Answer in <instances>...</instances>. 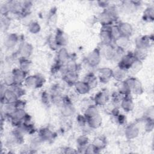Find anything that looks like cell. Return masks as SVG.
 <instances>
[{
	"instance_id": "obj_41",
	"label": "cell",
	"mask_w": 154,
	"mask_h": 154,
	"mask_svg": "<svg viewBox=\"0 0 154 154\" xmlns=\"http://www.w3.org/2000/svg\"><path fill=\"white\" fill-rule=\"evenodd\" d=\"M154 128V122L153 119H146V123L144 126V130L146 132H150Z\"/></svg>"
},
{
	"instance_id": "obj_23",
	"label": "cell",
	"mask_w": 154,
	"mask_h": 154,
	"mask_svg": "<svg viewBox=\"0 0 154 154\" xmlns=\"http://www.w3.org/2000/svg\"><path fill=\"white\" fill-rule=\"evenodd\" d=\"M19 42V37L16 33H11L8 34L4 39V45L8 49L13 48L16 46Z\"/></svg>"
},
{
	"instance_id": "obj_35",
	"label": "cell",
	"mask_w": 154,
	"mask_h": 154,
	"mask_svg": "<svg viewBox=\"0 0 154 154\" xmlns=\"http://www.w3.org/2000/svg\"><path fill=\"white\" fill-rule=\"evenodd\" d=\"M88 143H89V140L88 137L85 135L80 136L76 140V144L78 145V148L79 150L83 149L85 150L86 147L88 145Z\"/></svg>"
},
{
	"instance_id": "obj_44",
	"label": "cell",
	"mask_w": 154,
	"mask_h": 154,
	"mask_svg": "<svg viewBox=\"0 0 154 154\" xmlns=\"http://www.w3.org/2000/svg\"><path fill=\"white\" fill-rule=\"evenodd\" d=\"M77 120L78 123L81 126H84L87 124V119L84 115H78L77 117Z\"/></svg>"
},
{
	"instance_id": "obj_22",
	"label": "cell",
	"mask_w": 154,
	"mask_h": 154,
	"mask_svg": "<svg viewBox=\"0 0 154 154\" xmlns=\"http://www.w3.org/2000/svg\"><path fill=\"white\" fill-rule=\"evenodd\" d=\"M91 144L95 149L96 153H99L100 150L104 149L106 146L107 142L106 138L103 136H98L94 139Z\"/></svg>"
},
{
	"instance_id": "obj_30",
	"label": "cell",
	"mask_w": 154,
	"mask_h": 154,
	"mask_svg": "<svg viewBox=\"0 0 154 154\" xmlns=\"http://www.w3.org/2000/svg\"><path fill=\"white\" fill-rule=\"evenodd\" d=\"M98 78L93 73H89L85 75L83 81L87 83L91 89L95 88L97 85Z\"/></svg>"
},
{
	"instance_id": "obj_12",
	"label": "cell",
	"mask_w": 154,
	"mask_h": 154,
	"mask_svg": "<svg viewBox=\"0 0 154 154\" xmlns=\"http://www.w3.org/2000/svg\"><path fill=\"white\" fill-rule=\"evenodd\" d=\"M117 26L120 36L129 38L132 35L134 29L131 24H130L129 23L126 22H122L119 23V25H117Z\"/></svg>"
},
{
	"instance_id": "obj_25",
	"label": "cell",
	"mask_w": 154,
	"mask_h": 154,
	"mask_svg": "<svg viewBox=\"0 0 154 154\" xmlns=\"http://www.w3.org/2000/svg\"><path fill=\"white\" fill-rule=\"evenodd\" d=\"M127 73V70L118 67L116 69L113 70L112 78L117 82H122L128 78Z\"/></svg>"
},
{
	"instance_id": "obj_43",
	"label": "cell",
	"mask_w": 154,
	"mask_h": 154,
	"mask_svg": "<svg viewBox=\"0 0 154 154\" xmlns=\"http://www.w3.org/2000/svg\"><path fill=\"white\" fill-rule=\"evenodd\" d=\"M42 102L45 104H48L51 101H52V98L51 96L49 95L47 92H43L42 94Z\"/></svg>"
},
{
	"instance_id": "obj_1",
	"label": "cell",
	"mask_w": 154,
	"mask_h": 154,
	"mask_svg": "<svg viewBox=\"0 0 154 154\" xmlns=\"http://www.w3.org/2000/svg\"><path fill=\"white\" fill-rule=\"evenodd\" d=\"M119 18V13L117 8L114 6H109L104 9L98 16V20L102 26H112Z\"/></svg>"
},
{
	"instance_id": "obj_15",
	"label": "cell",
	"mask_w": 154,
	"mask_h": 154,
	"mask_svg": "<svg viewBox=\"0 0 154 154\" xmlns=\"http://www.w3.org/2000/svg\"><path fill=\"white\" fill-rule=\"evenodd\" d=\"M140 5L141 2L137 1H123L122 2V8L126 13L135 12Z\"/></svg>"
},
{
	"instance_id": "obj_37",
	"label": "cell",
	"mask_w": 154,
	"mask_h": 154,
	"mask_svg": "<svg viewBox=\"0 0 154 154\" xmlns=\"http://www.w3.org/2000/svg\"><path fill=\"white\" fill-rule=\"evenodd\" d=\"M125 96L123 95L122 94H121L119 91L112 93L111 95V99L112 104L114 106H117V105H120L122 99H123V97Z\"/></svg>"
},
{
	"instance_id": "obj_13",
	"label": "cell",
	"mask_w": 154,
	"mask_h": 154,
	"mask_svg": "<svg viewBox=\"0 0 154 154\" xmlns=\"http://www.w3.org/2000/svg\"><path fill=\"white\" fill-rule=\"evenodd\" d=\"M140 134V129L137 125L134 123L128 125L125 131V135L128 140H133L136 138Z\"/></svg>"
},
{
	"instance_id": "obj_34",
	"label": "cell",
	"mask_w": 154,
	"mask_h": 154,
	"mask_svg": "<svg viewBox=\"0 0 154 154\" xmlns=\"http://www.w3.org/2000/svg\"><path fill=\"white\" fill-rule=\"evenodd\" d=\"M2 111L5 116L8 117L11 115L17 108L15 103H4L2 104Z\"/></svg>"
},
{
	"instance_id": "obj_32",
	"label": "cell",
	"mask_w": 154,
	"mask_h": 154,
	"mask_svg": "<svg viewBox=\"0 0 154 154\" xmlns=\"http://www.w3.org/2000/svg\"><path fill=\"white\" fill-rule=\"evenodd\" d=\"M132 53H133V55H134L135 60L143 61L147 57V49L135 48L134 52H132Z\"/></svg>"
},
{
	"instance_id": "obj_7",
	"label": "cell",
	"mask_w": 154,
	"mask_h": 154,
	"mask_svg": "<svg viewBox=\"0 0 154 154\" xmlns=\"http://www.w3.org/2000/svg\"><path fill=\"white\" fill-rule=\"evenodd\" d=\"M111 99V95L109 91L106 90H102L96 93L94 97V105L96 106H103L106 105Z\"/></svg>"
},
{
	"instance_id": "obj_8",
	"label": "cell",
	"mask_w": 154,
	"mask_h": 154,
	"mask_svg": "<svg viewBox=\"0 0 154 154\" xmlns=\"http://www.w3.org/2000/svg\"><path fill=\"white\" fill-rule=\"evenodd\" d=\"M111 26H102L100 32V39L101 44L109 45L113 43V37L111 33Z\"/></svg>"
},
{
	"instance_id": "obj_33",
	"label": "cell",
	"mask_w": 154,
	"mask_h": 154,
	"mask_svg": "<svg viewBox=\"0 0 154 154\" xmlns=\"http://www.w3.org/2000/svg\"><path fill=\"white\" fill-rule=\"evenodd\" d=\"M31 63L28 58H20L19 61V68L25 73H28L30 69Z\"/></svg>"
},
{
	"instance_id": "obj_18",
	"label": "cell",
	"mask_w": 154,
	"mask_h": 154,
	"mask_svg": "<svg viewBox=\"0 0 154 154\" xmlns=\"http://www.w3.org/2000/svg\"><path fill=\"white\" fill-rule=\"evenodd\" d=\"M63 78L69 85H74L78 81V75L76 71H64L63 72Z\"/></svg>"
},
{
	"instance_id": "obj_39",
	"label": "cell",
	"mask_w": 154,
	"mask_h": 154,
	"mask_svg": "<svg viewBox=\"0 0 154 154\" xmlns=\"http://www.w3.org/2000/svg\"><path fill=\"white\" fill-rule=\"evenodd\" d=\"M4 84L7 87H12L14 85V80L12 72L7 73L4 76Z\"/></svg>"
},
{
	"instance_id": "obj_3",
	"label": "cell",
	"mask_w": 154,
	"mask_h": 154,
	"mask_svg": "<svg viewBox=\"0 0 154 154\" xmlns=\"http://www.w3.org/2000/svg\"><path fill=\"white\" fill-rule=\"evenodd\" d=\"M45 82V79L43 76L40 75H32L26 76L24 84L26 87L32 88L36 89L42 87Z\"/></svg>"
},
{
	"instance_id": "obj_38",
	"label": "cell",
	"mask_w": 154,
	"mask_h": 154,
	"mask_svg": "<svg viewBox=\"0 0 154 154\" xmlns=\"http://www.w3.org/2000/svg\"><path fill=\"white\" fill-rule=\"evenodd\" d=\"M41 30V26L40 24L35 21H32L29 23L28 25V31L29 32L33 34H38Z\"/></svg>"
},
{
	"instance_id": "obj_20",
	"label": "cell",
	"mask_w": 154,
	"mask_h": 154,
	"mask_svg": "<svg viewBox=\"0 0 154 154\" xmlns=\"http://www.w3.org/2000/svg\"><path fill=\"white\" fill-rule=\"evenodd\" d=\"M38 138L42 141H49L54 138V133L48 128H43L39 130Z\"/></svg>"
},
{
	"instance_id": "obj_9",
	"label": "cell",
	"mask_w": 154,
	"mask_h": 154,
	"mask_svg": "<svg viewBox=\"0 0 154 154\" xmlns=\"http://www.w3.org/2000/svg\"><path fill=\"white\" fill-rule=\"evenodd\" d=\"M135 60V59L132 52L125 54L119 61L118 67L128 71Z\"/></svg>"
},
{
	"instance_id": "obj_11",
	"label": "cell",
	"mask_w": 154,
	"mask_h": 154,
	"mask_svg": "<svg viewBox=\"0 0 154 154\" xmlns=\"http://www.w3.org/2000/svg\"><path fill=\"white\" fill-rule=\"evenodd\" d=\"M97 78L99 81L103 84H106L112 78L113 70L109 67H102L98 70Z\"/></svg>"
},
{
	"instance_id": "obj_28",
	"label": "cell",
	"mask_w": 154,
	"mask_h": 154,
	"mask_svg": "<svg viewBox=\"0 0 154 154\" xmlns=\"http://www.w3.org/2000/svg\"><path fill=\"white\" fill-rule=\"evenodd\" d=\"M115 47L125 50L129 43V38L125 37L123 36H120L113 41Z\"/></svg>"
},
{
	"instance_id": "obj_31",
	"label": "cell",
	"mask_w": 154,
	"mask_h": 154,
	"mask_svg": "<svg viewBox=\"0 0 154 154\" xmlns=\"http://www.w3.org/2000/svg\"><path fill=\"white\" fill-rule=\"evenodd\" d=\"M143 20L146 22H151L154 20V8L153 7H148L143 13Z\"/></svg>"
},
{
	"instance_id": "obj_14",
	"label": "cell",
	"mask_w": 154,
	"mask_h": 154,
	"mask_svg": "<svg viewBox=\"0 0 154 154\" xmlns=\"http://www.w3.org/2000/svg\"><path fill=\"white\" fill-rule=\"evenodd\" d=\"M75 112V108L73 104L67 100L63 101L61 108V113L65 117H69L73 116Z\"/></svg>"
},
{
	"instance_id": "obj_46",
	"label": "cell",
	"mask_w": 154,
	"mask_h": 154,
	"mask_svg": "<svg viewBox=\"0 0 154 154\" xmlns=\"http://www.w3.org/2000/svg\"><path fill=\"white\" fill-rule=\"evenodd\" d=\"M97 3L100 7L104 9L108 8L109 6V2L108 1H98Z\"/></svg>"
},
{
	"instance_id": "obj_17",
	"label": "cell",
	"mask_w": 154,
	"mask_h": 154,
	"mask_svg": "<svg viewBox=\"0 0 154 154\" xmlns=\"http://www.w3.org/2000/svg\"><path fill=\"white\" fill-rule=\"evenodd\" d=\"M11 72L14 77V85H21L22 84H24L25 80L26 78V73L22 71L19 67L14 69Z\"/></svg>"
},
{
	"instance_id": "obj_19",
	"label": "cell",
	"mask_w": 154,
	"mask_h": 154,
	"mask_svg": "<svg viewBox=\"0 0 154 154\" xmlns=\"http://www.w3.org/2000/svg\"><path fill=\"white\" fill-rule=\"evenodd\" d=\"M70 59V55L67 50L63 47L60 48L57 54V63L61 65H64L67 63Z\"/></svg>"
},
{
	"instance_id": "obj_36",
	"label": "cell",
	"mask_w": 154,
	"mask_h": 154,
	"mask_svg": "<svg viewBox=\"0 0 154 154\" xmlns=\"http://www.w3.org/2000/svg\"><path fill=\"white\" fill-rule=\"evenodd\" d=\"M142 67H143V61L135 60V61L131 65L128 71H130L132 74H136L142 69Z\"/></svg>"
},
{
	"instance_id": "obj_40",
	"label": "cell",
	"mask_w": 154,
	"mask_h": 154,
	"mask_svg": "<svg viewBox=\"0 0 154 154\" xmlns=\"http://www.w3.org/2000/svg\"><path fill=\"white\" fill-rule=\"evenodd\" d=\"M57 10L55 8L51 9L49 11L48 17V23H49V25H54L57 21Z\"/></svg>"
},
{
	"instance_id": "obj_42",
	"label": "cell",
	"mask_w": 154,
	"mask_h": 154,
	"mask_svg": "<svg viewBox=\"0 0 154 154\" xmlns=\"http://www.w3.org/2000/svg\"><path fill=\"white\" fill-rule=\"evenodd\" d=\"M10 88H11L15 92L19 98L25 94V90L21 87V85H14Z\"/></svg>"
},
{
	"instance_id": "obj_27",
	"label": "cell",
	"mask_w": 154,
	"mask_h": 154,
	"mask_svg": "<svg viewBox=\"0 0 154 154\" xmlns=\"http://www.w3.org/2000/svg\"><path fill=\"white\" fill-rule=\"evenodd\" d=\"M102 118L100 114L87 120V125L91 129H97L102 125Z\"/></svg>"
},
{
	"instance_id": "obj_6",
	"label": "cell",
	"mask_w": 154,
	"mask_h": 154,
	"mask_svg": "<svg viewBox=\"0 0 154 154\" xmlns=\"http://www.w3.org/2000/svg\"><path fill=\"white\" fill-rule=\"evenodd\" d=\"M19 98L15 92L11 88H5V90L1 93V104L4 103H14L17 102Z\"/></svg>"
},
{
	"instance_id": "obj_5",
	"label": "cell",
	"mask_w": 154,
	"mask_h": 154,
	"mask_svg": "<svg viewBox=\"0 0 154 154\" xmlns=\"http://www.w3.org/2000/svg\"><path fill=\"white\" fill-rule=\"evenodd\" d=\"M153 43V37L151 35H141L138 37L135 41V48L148 49Z\"/></svg>"
},
{
	"instance_id": "obj_45",
	"label": "cell",
	"mask_w": 154,
	"mask_h": 154,
	"mask_svg": "<svg viewBox=\"0 0 154 154\" xmlns=\"http://www.w3.org/2000/svg\"><path fill=\"white\" fill-rule=\"evenodd\" d=\"M117 118V122L118 123L120 124V125H123L126 123V117L123 115V114H119V115H117L116 117Z\"/></svg>"
},
{
	"instance_id": "obj_24",
	"label": "cell",
	"mask_w": 154,
	"mask_h": 154,
	"mask_svg": "<svg viewBox=\"0 0 154 154\" xmlns=\"http://www.w3.org/2000/svg\"><path fill=\"white\" fill-rule=\"evenodd\" d=\"M74 87L75 91L79 94H85L91 90L90 86L84 81H78L74 84Z\"/></svg>"
},
{
	"instance_id": "obj_2",
	"label": "cell",
	"mask_w": 154,
	"mask_h": 154,
	"mask_svg": "<svg viewBox=\"0 0 154 154\" xmlns=\"http://www.w3.org/2000/svg\"><path fill=\"white\" fill-rule=\"evenodd\" d=\"M124 83L129 89L131 93L135 95H140L143 93V88L140 80L134 76L127 78L124 81Z\"/></svg>"
},
{
	"instance_id": "obj_16",
	"label": "cell",
	"mask_w": 154,
	"mask_h": 154,
	"mask_svg": "<svg viewBox=\"0 0 154 154\" xmlns=\"http://www.w3.org/2000/svg\"><path fill=\"white\" fill-rule=\"evenodd\" d=\"M101 49L99 48L101 55H103L106 59L112 60L114 51H115V46L112 45V44L109 45H102L101 44Z\"/></svg>"
},
{
	"instance_id": "obj_26",
	"label": "cell",
	"mask_w": 154,
	"mask_h": 154,
	"mask_svg": "<svg viewBox=\"0 0 154 154\" xmlns=\"http://www.w3.org/2000/svg\"><path fill=\"white\" fill-rule=\"evenodd\" d=\"M54 41L55 42V44L57 46L59 47H63L67 43V38L66 36V35L64 34V32L58 29L57 31L56 34L54 38Z\"/></svg>"
},
{
	"instance_id": "obj_21",
	"label": "cell",
	"mask_w": 154,
	"mask_h": 154,
	"mask_svg": "<svg viewBox=\"0 0 154 154\" xmlns=\"http://www.w3.org/2000/svg\"><path fill=\"white\" fill-rule=\"evenodd\" d=\"M121 108L125 111V112H131L132 111L134 108V102L131 97H130V95L126 96L123 97L122 99L120 104Z\"/></svg>"
},
{
	"instance_id": "obj_10",
	"label": "cell",
	"mask_w": 154,
	"mask_h": 154,
	"mask_svg": "<svg viewBox=\"0 0 154 154\" xmlns=\"http://www.w3.org/2000/svg\"><path fill=\"white\" fill-rule=\"evenodd\" d=\"M33 46L31 44L26 42H22L19 47L17 53L20 56V58H28L33 52Z\"/></svg>"
},
{
	"instance_id": "obj_4",
	"label": "cell",
	"mask_w": 154,
	"mask_h": 154,
	"mask_svg": "<svg viewBox=\"0 0 154 154\" xmlns=\"http://www.w3.org/2000/svg\"><path fill=\"white\" fill-rule=\"evenodd\" d=\"M101 54L99 48L94 49L86 57V63L91 67H97L101 61Z\"/></svg>"
},
{
	"instance_id": "obj_29",
	"label": "cell",
	"mask_w": 154,
	"mask_h": 154,
	"mask_svg": "<svg viewBox=\"0 0 154 154\" xmlns=\"http://www.w3.org/2000/svg\"><path fill=\"white\" fill-rule=\"evenodd\" d=\"M99 114V110L97 109V106L96 105H90L87 106L86 108L84 116L85 117V119H89L90 118H92Z\"/></svg>"
},
{
	"instance_id": "obj_47",
	"label": "cell",
	"mask_w": 154,
	"mask_h": 154,
	"mask_svg": "<svg viewBox=\"0 0 154 154\" xmlns=\"http://www.w3.org/2000/svg\"><path fill=\"white\" fill-rule=\"evenodd\" d=\"M65 153H76L78 152L76 150H75L74 149L71 148V147H66L64 149V152Z\"/></svg>"
}]
</instances>
